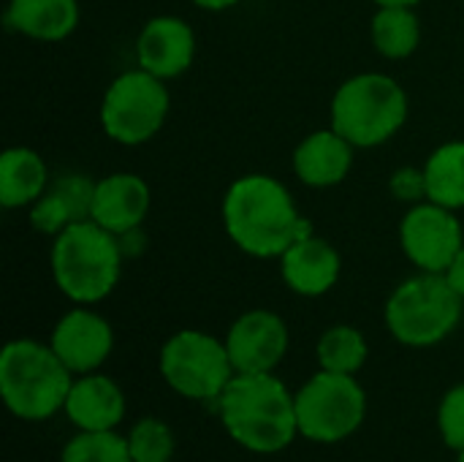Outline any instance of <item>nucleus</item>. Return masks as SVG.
Here are the masks:
<instances>
[{"label":"nucleus","instance_id":"obj_1","mask_svg":"<svg viewBox=\"0 0 464 462\" xmlns=\"http://www.w3.org/2000/svg\"><path fill=\"white\" fill-rule=\"evenodd\" d=\"M223 226L253 259H280L296 240L315 234L291 191L272 174H245L223 196Z\"/></svg>","mask_w":464,"mask_h":462},{"label":"nucleus","instance_id":"obj_2","mask_svg":"<svg viewBox=\"0 0 464 462\" xmlns=\"http://www.w3.org/2000/svg\"><path fill=\"white\" fill-rule=\"evenodd\" d=\"M215 408L226 433L253 455H280L299 438L296 398L275 373H237Z\"/></svg>","mask_w":464,"mask_h":462},{"label":"nucleus","instance_id":"obj_3","mask_svg":"<svg viewBox=\"0 0 464 462\" xmlns=\"http://www.w3.org/2000/svg\"><path fill=\"white\" fill-rule=\"evenodd\" d=\"M49 264L63 297L73 305H98L120 283L122 242L95 221H82L54 237Z\"/></svg>","mask_w":464,"mask_h":462},{"label":"nucleus","instance_id":"obj_4","mask_svg":"<svg viewBox=\"0 0 464 462\" xmlns=\"http://www.w3.org/2000/svg\"><path fill=\"white\" fill-rule=\"evenodd\" d=\"M73 373L49 343L19 338L0 351V398L22 422H44L65 408Z\"/></svg>","mask_w":464,"mask_h":462},{"label":"nucleus","instance_id":"obj_5","mask_svg":"<svg viewBox=\"0 0 464 462\" xmlns=\"http://www.w3.org/2000/svg\"><path fill=\"white\" fill-rule=\"evenodd\" d=\"M408 93L386 74H356L332 98V128L353 147H381L408 120Z\"/></svg>","mask_w":464,"mask_h":462},{"label":"nucleus","instance_id":"obj_6","mask_svg":"<svg viewBox=\"0 0 464 462\" xmlns=\"http://www.w3.org/2000/svg\"><path fill=\"white\" fill-rule=\"evenodd\" d=\"M464 300L446 275L419 272L402 280L383 310L386 329L408 349H432L443 343L462 321Z\"/></svg>","mask_w":464,"mask_h":462},{"label":"nucleus","instance_id":"obj_7","mask_svg":"<svg viewBox=\"0 0 464 462\" xmlns=\"http://www.w3.org/2000/svg\"><path fill=\"white\" fill-rule=\"evenodd\" d=\"M158 368L171 392L198 403H218L237 376L226 340L201 329L174 332L160 349Z\"/></svg>","mask_w":464,"mask_h":462},{"label":"nucleus","instance_id":"obj_8","mask_svg":"<svg viewBox=\"0 0 464 462\" xmlns=\"http://www.w3.org/2000/svg\"><path fill=\"white\" fill-rule=\"evenodd\" d=\"M294 398L299 436L313 444H340L367 419V392L356 376L318 370Z\"/></svg>","mask_w":464,"mask_h":462},{"label":"nucleus","instance_id":"obj_9","mask_svg":"<svg viewBox=\"0 0 464 462\" xmlns=\"http://www.w3.org/2000/svg\"><path fill=\"white\" fill-rule=\"evenodd\" d=\"M171 109V95L166 82L144 68L120 74L103 93L101 101V128L103 133L125 147L150 142L166 123Z\"/></svg>","mask_w":464,"mask_h":462},{"label":"nucleus","instance_id":"obj_10","mask_svg":"<svg viewBox=\"0 0 464 462\" xmlns=\"http://www.w3.org/2000/svg\"><path fill=\"white\" fill-rule=\"evenodd\" d=\"M400 245L419 272L446 275L464 245L462 223L454 210L435 202L411 204L400 223Z\"/></svg>","mask_w":464,"mask_h":462},{"label":"nucleus","instance_id":"obj_11","mask_svg":"<svg viewBox=\"0 0 464 462\" xmlns=\"http://www.w3.org/2000/svg\"><path fill=\"white\" fill-rule=\"evenodd\" d=\"M291 346L288 324L275 310L242 313L226 335V349L237 373H275Z\"/></svg>","mask_w":464,"mask_h":462},{"label":"nucleus","instance_id":"obj_12","mask_svg":"<svg viewBox=\"0 0 464 462\" xmlns=\"http://www.w3.org/2000/svg\"><path fill=\"white\" fill-rule=\"evenodd\" d=\"M49 346L73 376L98 373L114 351V329L101 313L90 310V305H76L60 316Z\"/></svg>","mask_w":464,"mask_h":462},{"label":"nucleus","instance_id":"obj_13","mask_svg":"<svg viewBox=\"0 0 464 462\" xmlns=\"http://www.w3.org/2000/svg\"><path fill=\"white\" fill-rule=\"evenodd\" d=\"M196 60V33L179 16H152L136 38V63L169 82L182 76Z\"/></svg>","mask_w":464,"mask_h":462},{"label":"nucleus","instance_id":"obj_14","mask_svg":"<svg viewBox=\"0 0 464 462\" xmlns=\"http://www.w3.org/2000/svg\"><path fill=\"white\" fill-rule=\"evenodd\" d=\"M152 204V191L150 185L130 172H117L95 182V196H92V215L98 226L106 231L125 237L136 231Z\"/></svg>","mask_w":464,"mask_h":462},{"label":"nucleus","instance_id":"obj_15","mask_svg":"<svg viewBox=\"0 0 464 462\" xmlns=\"http://www.w3.org/2000/svg\"><path fill=\"white\" fill-rule=\"evenodd\" d=\"M343 272V259L332 242L307 234L296 240L280 256V275L283 283L299 297H324L329 294Z\"/></svg>","mask_w":464,"mask_h":462},{"label":"nucleus","instance_id":"obj_16","mask_svg":"<svg viewBox=\"0 0 464 462\" xmlns=\"http://www.w3.org/2000/svg\"><path fill=\"white\" fill-rule=\"evenodd\" d=\"M63 411L76 430H117L125 419V395L114 378L84 373L73 378Z\"/></svg>","mask_w":464,"mask_h":462},{"label":"nucleus","instance_id":"obj_17","mask_svg":"<svg viewBox=\"0 0 464 462\" xmlns=\"http://www.w3.org/2000/svg\"><path fill=\"white\" fill-rule=\"evenodd\" d=\"M95 182L84 174H63L49 182L44 196L30 207V226L41 234L57 237L73 223L90 221Z\"/></svg>","mask_w":464,"mask_h":462},{"label":"nucleus","instance_id":"obj_18","mask_svg":"<svg viewBox=\"0 0 464 462\" xmlns=\"http://www.w3.org/2000/svg\"><path fill=\"white\" fill-rule=\"evenodd\" d=\"M353 144L343 139L332 125L313 131L294 150V174L310 188L340 185L353 166Z\"/></svg>","mask_w":464,"mask_h":462},{"label":"nucleus","instance_id":"obj_19","mask_svg":"<svg viewBox=\"0 0 464 462\" xmlns=\"http://www.w3.org/2000/svg\"><path fill=\"white\" fill-rule=\"evenodd\" d=\"M5 25L35 41H63L79 25L76 0H8Z\"/></svg>","mask_w":464,"mask_h":462},{"label":"nucleus","instance_id":"obj_20","mask_svg":"<svg viewBox=\"0 0 464 462\" xmlns=\"http://www.w3.org/2000/svg\"><path fill=\"white\" fill-rule=\"evenodd\" d=\"M49 188V169L30 147H8L0 155V204L5 210L33 207Z\"/></svg>","mask_w":464,"mask_h":462},{"label":"nucleus","instance_id":"obj_21","mask_svg":"<svg viewBox=\"0 0 464 462\" xmlns=\"http://www.w3.org/2000/svg\"><path fill=\"white\" fill-rule=\"evenodd\" d=\"M370 35L378 54L386 60H405L419 49L421 25L411 5H378Z\"/></svg>","mask_w":464,"mask_h":462},{"label":"nucleus","instance_id":"obj_22","mask_svg":"<svg viewBox=\"0 0 464 462\" xmlns=\"http://www.w3.org/2000/svg\"><path fill=\"white\" fill-rule=\"evenodd\" d=\"M427 202L449 210H464V142L440 144L424 163Z\"/></svg>","mask_w":464,"mask_h":462},{"label":"nucleus","instance_id":"obj_23","mask_svg":"<svg viewBox=\"0 0 464 462\" xmlns=\"http://www.w3.org/2000/svg\"><path fill=\"white\" fill-rule=\"evenodd\" d=\"M370 357L367 338L348 324L329 327L315 346V359L321 370L329 373H343V376H356Z\"/></svg>","mask_w":464,"mask_h":462},{"label":"nucleus","instance_id":"obj_24","mask_svg":"<svg viewBox=\"0 0 464 462\" xmlns=\"http://www.w3.org/2000/svg\"><path fill=\"white\" fill-rule=\"evenodd\" d=\"M60 462H133L128 436L117 430H76L63 447Z\"/></svg>","mask_w":464,"mask_h":462},{"label":"nucleus","instance_id":"obj_25","mask_svg":"<svg viewBox=\"0 0 464 462\" xmlns=\"http://www.w3.org/2000/svg\"><path fill=\"white\" fill-rule=\"evenodd\" d=\"M128 447L133 462H171L177 452V438L169 422L158 417H144L130 428Z\"/></svg>","mask_w":464,"mask_h":462},{"label":"nucleus","instance_id":"obj_26","mask_svg":"<svg viewBox=\"0 0 464 462\" xmlns=\"http://www.w3.org/2000/svg\"><path fill=\"white\" fill-rule=\"evenodd\" d=\"M438 433L443 444L462 455L464 452V381L451 387L438 406Z\"/></svg>","mask_w":464,"mask_h":462},{"label":"nucleus","instance_id":"obj_27","mask_svg":"<svg viewBox=\"0 0 464 462\" xmlns=\"http://www.w3.org/2000/svg\"><path fill=\"white\" fill-rule=\"evenodd\" d=\"M389 191L405 202V204H419V202H427V174H424V166L416 169V166H402L392 174L389 180Z\"/></svg>","mask_w":464,"mask_h":462},{"label":"nucleus","instance_id":"obj_28","mask_svg":"<svg viewBox=\"0 0 464 462\" xmlns=\"http://www.w3.org/2000/svg\"><path fill=\"white\" fill-rule=\"evenodd\" d=\"M446 280L451 283V289L464 300V245L462 251L457 253V259L451 261V267L446 270Z\"/></svg>","mask_w":464,"mask_h":462},{"label":"nucleus","instance_id":"obj_29","mask_svg":"<svg viewBox=\"0 0 464 462\" xmlns=\"http://www.w3.org/2000/svg\"><path fill=\"white\" fill-rule=\"evenodd\" d=\"M193 3L204 11H226V8H234L239 0H193Z\"/></svg>","mask_w":464,"mask_h":462},{"label":"nucleus","instance_id":"obj_30","mask_svg":"<svg viewBox=\"0 0 464 462\" xmlns=\"http://www.w3.org/2000/svg\"><path fill=\"white\" fill-rule=\"evenodd\" d=\"M375 5H411V8H416L421 0H372Z\"/></svg>","mask_w":464,"mask_h":462},{"label":"nucleus","instance_id":"obj_31","mask_svg":"<svg viewBox=\"0 0 464 462\" xmlns=\"http://www.w3.org/2000/svg\"><path fill=\"white\" fill-rule=\"evenodd\" d=\"M457 462H464V452L462 455H457Z\"/></svg>","mask_w":464,"mask_h":462}]
</instances>
